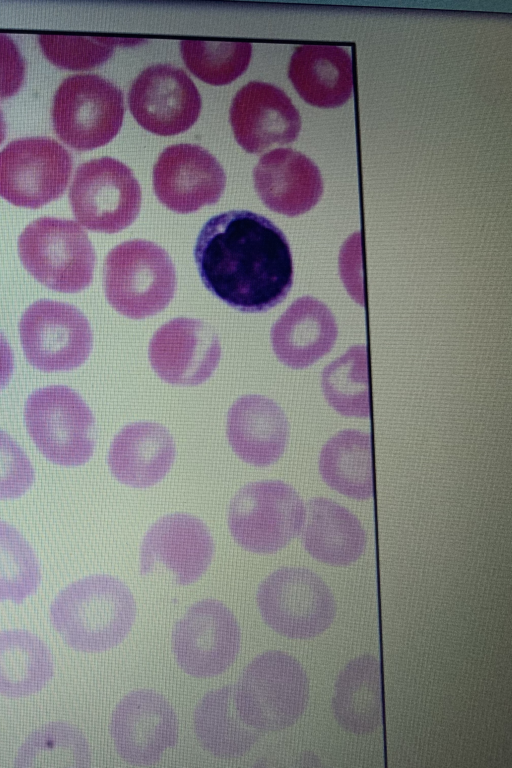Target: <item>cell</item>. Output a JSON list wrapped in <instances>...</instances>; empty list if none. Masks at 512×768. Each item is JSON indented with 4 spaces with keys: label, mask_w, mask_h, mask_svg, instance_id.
Instances as JSON below:
<instances>
[{
    "label": "cell",
    "mask_w": 512,
    "mask_h": 768,
    "mask_svg": "<svg viewBox=\"0 0 512 768\" xmlns=\"http://www.w3.org/2000/svg\"><path fill=\"white\" fill-rule=\"evenodd\" d=\"M194 259L205 287L241 312L270 310L293 284L286 236L272 221L248 210L210 218L197 237Z\"/></svg>",
    "instance_id": "1"
},
{
    "label": "cell",
    "mask_w": 512,
    "mask_h": 768,
    "mask_svg": "<svg viewBox=\"0 0 512 768\" xmlns=\"http://www.w3.org/2000/svg\"><path fill=\"white\" fill-rule=\"evenodd\" d=\"M136 606L129 588L109 575H92L62 590L51 620L72 648L99 652L119 644L130 631Z\"/></svg>",
    "instance_id": "2"
},
{
    "label": "cell",
    "mask_w": 512,
    "mask_h": 768,
    "mask_svg": "<svg viewBox=\"0 0 512 768\" xmlns=\"http://www.w3.org/2000/svg\"><path fill=\"white\" fill-rule=\"evenodd\" d=\"M241 717L258 731L274 732L292 726L304 713L309 679L292 655L278 650L254 658L234 687Z\"/></svg>",
    "instance_id": "3"
},
{
    "label": "cell",
    "mask_w": 512,
    "mask_h": 768,
    "mask_svg": "<svg viewBox=\"0 0 512 768\" xmlns=\"http://www.w3.org/2000/svg\"><path fill=\"white\" fill-rule=\"evenodd\" d=\"M176 284V270L169 254L151 241L122 242L105 258L106 298L128 318L143 319L164 310L175 294Z\"/></svg>",
    "instance_id": "4"
},
{
    "label": "cell",
    "mask_w": 512,
    "mask_h": 768,
    "mask_svg": "<svg viewBox=\"0 0 512 768\" xmlns=\"http://www.w3.org/2000/svg\"><path fill=\"white\" fill-rule=\"evenodd\" d=\"M18 255L25 269L52 290L77 293L92 282L95 251L86 232L73 220L37 218L20 234Z\"/></svg>",
    "instance_id": "5"
},
{
    "label": "cell",
    "mask_w": 512,
    "mask_h": 768,
    "mask_svg": "<svg viewBox=\"0 0 512 768\" xmlns=\"http://www.w3.org/2000/svg\"><path fill=\"white\" fill-rule=\"evenodd\" d=\"M27 431L40 452L62 466L86 463L95 447V421L82 397L64 385L32 392L26 400Z\"/></svg>",
    "instance_id": "6"
},
{
    "label": "cell",
    "mask_w": 512,
    "mask_h": 768,
    "mask_svg": "<svg viewBox=\"0 0 512 768\" xmlns=\"http://www.w3.org/2000/svg\"><path fill=\"white\" fill-rule=\"evenodd\" d=\"M304 518V503L292 486L281 480H263L245 485L233 497L228 526L241 547L269 554L300 533Z\"/></svg>",
    "instance_id": "7"
},
{
    "label": "cell",
    "mask_w": 512,
    "mask_h": 768,
    "mask_svg": "<svg viewBox=\"0 0 512 768\" xmlns=\"http://www.w3.org/2000/svg\"><path fill=\"white\" fill-rule=\"evenodd\" d=\"M121 90L96 74L64 79L52 103L57 136L69 147L84 151L103 146L119 132L124 118Z\"/></svg>",
    "instance_id": "8"
},
{
    "label": "cell",
    "mask_w": 512,
    "mask_h": 768,
    "mask_svg": "<svg viewBox=\"0 0 512 768\" xmlns=\"http://www.w3.org/2000/svg\"><path fill=\"white\" fill-rule=\"evenodd\" d=\"M257 603L264 621L293 639L323 634L336 616V602L327 583L302 567H282L260 584Z\"/></svg>",
    "instance_id": "9"
},
{
    "label": "cell",
    "mask_w": 512,
    "mask_h": 768,
    "mask_svg": "<svg viewBox=\"0 0 512 768\" xmlns=\"http://www.w3.org/2000/svg\"><path fill=\"white\" fill-rule=\"evenodd\" d=\"M68 197L82 226L116 233L138 216L142 192L129 167L114 158L101 157L78 166Z\"/></svg>",
    "instance_id": "10"
},
{
    "label": "cell",
    "mask_w": 512,
    "mask_h": 768,
    "mask_svg": "<svg viewBox=\"0 0 512 768\" xmlns=\"http://www.w3.org/2000/svg\"><path fill=\"white\" fill-rule=\"evenodd\" d=\"M73 167L67 149L48 137H23L0 151V196L11 204L39 208L65 192Z\"/></svg>",
    "instance_id": "11"
},
{
    "label": "cell",
    "mask_w": 512,
    "mask_h": 768,
    "mask_svg": "<svg viewBox=\"0 0 512 768\" xmlns=\"http://www.w3.org/2000/svg\"><path fill=\"white\" fill-rule=\"evenodd\" d=\"M19 334L27 361L45 372L79 367L93 346L85 315L71 304L48 299H40L24 311Z\"/></svg>",
    "instance_id": "12"
},
{
    "label": "cell",
    "mask_w": 512,
    "mask_h": 768,
    "mask_svg": "<svg viewBox=\"0 0 512 768\" xmlns=\"http://www.w3.org/2000/svg\"><path fill=\"white\" fill-rule=\"evenodd\" d=\"M173 651L178 664L195 677L225 671L240 648V629L232 612L212 599L193 604L173 631Z\"/></svg>",
    "instance_id": "13"
},
{
    "label": "cell",
    "mask_w": 512,
    "mask_h": 768,
    "mask_svg": "<svg viewBox=\"0 0 512 768\" xmlns=\"http://www.w3.org/2000/svg\"><path fill=\"white\" fill-rule=\"evenodd\" d=\"M128 104L144 129L171 136L188 130L197 121L202 102L195 84L182 69L155 64L134 80Z\"/></svg>",
    "instance_id": "14"
},
{
    "label": "cell",
    "mask_w": 512,
    "mask_h": 768,
    "mask_svg": "<svg viewBox=\"0 0 512 768\" xmlns=\"http://www.w3.org/2000/svg\"><path fill=\"white\" fill-rule=\"evenodd\" d=\"M225 184L222 166L199 145L167 147L153 169V188L158 200L177 213H191L216 203Z\"/></svg>",
    "instance_id": "15"
},
{
    "label": "cell",
    "mask_w": 512,
    "mask_h": 768,
    "mask_svg": "<svg viewBox=\"0 0 512 768\" xmlns=\"http://www.w3.org/2000/svg\"><path fill=\"white\" fill-rule=\"evenodd\" d=\"M111 735L118 754L133 765H150L172 747L178 736L177 718L171 705L157 692L136 690L116 706Z\"/></svg>",
    "instance_id": "16"
},
{
    "label": "cell",
    "mask_w": 512,
    "mask_h": 768,
    "mask_svg": "<svg viewBox=\"0 0 512 768\" xmlns=\"http://www.w3.org/2000/svg\"><path fill=\"white\" fill-rule=\"evenodd\" d=\"M148 355L153 370L165 382L195 386L215 371L221 346L210 325L180 317L168 321L154 333Z\"/></svg>",
    "instance_id": "17"
},
{
    "label": "cell",
    "mask_w": 512,
    "mask_h": 768,
    "mask_svg": "<svg viewBox=\"0 0 512 768\" xmlns=\"http://www.w3.org/2000/svg\"><path fill=\"white\" fill-rule=\"evenodd\" d=\"M214 552L207 526L195 516L173 513L157 520L147 531L141 546L140 570L150 573L162 566L177 584L198 580L210 565Z\"/></svg>",
    "instance_id": "18"
},
{
    "label": "cell",
    "mask_w": 512,
    "mask_h": 768,
    "mask_svg": "<svg viewBox=\"0 0 512 768\" xmlns=\"http://www.w3.org/2000/svg\"><path fill=\"white\" fill-rule=\"evenodd\" d=\"M229 112L235 139L249 153L291 143L301 130V117L291 99L266 82L251 81L243 86L235 94Z\"/></svg>",
    "instance_id": "19"
},
{
    "label": "cell",
    "mask_w": 512,
    "mask_h": 768,
    "mask_svg": "<svg viewBox=\"0 0 512 768\" xmlns=\"http://www.w3.org/2000/svg\"><path fill=\"white\" fill-rule=\"evenodd\" d=\"M255 190L272 211L294 217L312 209L323 193L315 163L292 148L265 153L253 171Z\"/></svg>",
    "instance_id": "20"
},
{
    "label": "cell",
    "mask_w": 512,
    "mask_h": 768,
    "mask_svg": "<svg viewBox=\"0 0 512 768\" xmlns=\"http://www.w3.org/2000/svg\"><path fill=\"white\" fill-rule=\"evenodd\" d=\"M226 430L237 456L256 467L275 463L283 455L289 437L285 413L262 395L238 398L228 411Z\"/></svg>",
    "instance_id": "21"
},
{
    "label": "cell",
    "mask_w": 512,
    "mask_h": 768,
    "mask_svg": "<svg viewBox=\"0 0 512 768\" xmlns=\"http://www.w3.org/2000/svg\"><path fill=\"white\" fill-rule=\"evenodd\" d=\"M176 449L170 432L154 422L124 426L108 452V466L123 484L146 488L161 481L170 470Z\"/></svg>",
    "instance_id": "22"
},
{
    "label": "cell",
    "mask_w": 512,
    "mask_h": 768,
    "mask_svg": "<svg viewBox=\"0 0 512 768\" xmlns=\"http://www.w3.org/2000/svg\"><path fill=\"white\" fill-rule=\"evenodd\" d=\"M336 338L337 325L331 311L310 296L295 300L271 329L275 355L294 369L306 368L329 353Z\"/></svg>",
    "instance_id": "23"
},
{
    "label": "cell",
    "mask_w": 512,
    "mask_h": 768,
    "mask_svg": "<svg viewBox=\"0 0 512 768\" xmlns=\"http://www.w3.org/2000/svg\"><path fill=\"white\" fill-rule=\"evenodd\" d=\"M288 77L299 96L319 108L344 105L353 93L350 54L335 45H301L290 59Z\"/></svg>",
    "instance_id": "24"
},
{
    "label": "cell",
    "mask_w": 512,
    "mask_h": 768,
    "mask_svg": "<svg viewBox=\"0 0 512 768\" xmlns=\"http://www.w3.org/2000/svg\"><path fill=\"white\" fill-rule=\"evenodd\" d=\"M301 539L313 558L331 566L356 562L367 543L360 520L341 504L325 497L307 502Z\"/></svg>",
    "instance_id": "25"
},
{
    "label": "cell",
    "mask_w": 512,
    "mask_h": 768,
    "mask_svg": "<svg viewBox=\"0 0 512 768\" xmlns=\"http://www.w3.org/2000/svg\"><path fill=\"white\" fill-rule=\"evenodd\" d=\"M332 711L337 723L353 734H370L381 726V666L376 656L364 654L344 666L335 682Z\"/></svg>",
    "instance_id": "26"
},
{
    "label": "cell",
    "mask_w": 512,
    "mask_h": 768,
    "mask_svg": "<svg viewBox=\"0 0 512 768\" xmlns=\"http://www.w3.org/2000/svg\"><path fill=\"white\" fill-rule=\"evenodd\" d=\"M319 471L333 490L356 500L373 496L370 435L358 429L334 434L322 447Z\"/></svg>",
    "instance_id": "27"
},
{
    "label": "cell",
    "mask_w": 512,
    "mask_h": 768,
    "mask_svg": "<svg viewBox=\"0 0 512 768\" xmlns=\"http://www.w3.org/2000/svg\"><path fill=\"white\" fill-rule=\"evenodd\" d=\"M194 728L201 745L221 758L246 753L259 737V731L241 717L232 686L215 689L202 698L195 710Z\"/></svg>",
    "instance_id": "28"
},
{
    "label": "cell",
    "mask_w": 512,
    "mask_h": 768,
    "mask_svg": "<svg viewBox=\"0 0 512 768\" xmlns=\"http://www.w3.org/2000/svg\"><path fill=\"white\" fill-rule=\"evenodd\" d=\"M53 675L47 646L24 630L0 632V693L23 697L42 689Z\"/></svg>",
    "instance_id": "29"
},
{
    "label": "cell",
    "mask_w": 512,
    "mask_h": 768,
    "mask_svg": "<svg viewBox=\"0 0 512 768\" xmlns=\"http://www.w3.org/2000/svg\"><path fill=\"white\" fill-rule=\"evenodd\" d=\"M91 755L83 734L64 722H53L33 732L15 760L18 768H87Z\"/></svg>",
    "instance_id": "30"
},
{
    "label": "cell",
    "mask_w": 512,
    "mask_h": 768,
    "mask_svg": "<svg viewBox=\"0 0 512 768\" xmlns=\"http://www.w3.org/2000/svg\"><path fill=\"white\" fill-rule=\"evenodd\" d=\"M322 389L329 405L341 415L369 418L370 398L364 348L350 349L328 365L322 374Z\"/></svg>",
    "instance_id": "31"
},
{
    "label": "cell",
    "mask_w": 512,
    "mask_h": 768,
    "mask_svg": "<svg viewBox=\"0 0 512 768\" xmlns=\"http://www.w3.org/2000/svg\"><path fill=\"white\" fill-rule=\"evenodd\" d=\"M180 51L187 68L211 85H226L242 75L251 60L247 42L182 40Z\"/></svg>",
    "instance_id": "32"
},
{
    "label": "cell",
    "mask_w": 512,
    "mask_h": 768,
    "mask_svg": "<svg viewBox=\"0 0 512 768\" xmlns=\"http://www.w3.org/2000/svg\"><path fill=\"white\" fill-rule=\"evenodd\" d=\"M39 583L40 568L31 546L16 528L0 520V600L20 603Z\"/></svg>",
    "instance_id": "33"
},
{
    "label": "cell",
    "mask_w": 512,
    "mask_h": 768,
    "mask_svg": "<svg viewBox=\"0 0 512 768\" xmlns=\"http://www.w3.org/2000/svg\"><path fill=\"white\" fill-rule=\"evenodd\" d=\"M38 41L46 58L69 70H87L110 58L116 45H136L140 41L106 37L41 34Z\"/></svg>",
    "instance_id": "34"
},
{
    "label": "cell",
    "mask_w": 512,
    "mask_h": 768,
    "mask_svg": "<svg viewBox=\"0 0 512 768\" xmlns=\"http://www.w3.org/2000/svg\"><path fill=\"white\" fill-rule=\"evenodd\" d=\"M33 481L34 470L24 450L0 430V500L20 497Z\"/></svg>",
    "instance_id": "35"
},
{
    "label": "cell",
    "mask_w": 512,
    "mask_h": 768,
    "mask_svg": "<svg viewBox=\"0 0 512 768\" xmlns=\"http://www.w3.org/2000/svg\"><path fill=\"white\" fill-rule=\"evenodd\" d=\"M25 77V61L13 39L0 33V100L12 97Z\"/></svg>",
    "instance_id": "36"
},
{
    "label": "cell",
    "mask_w": 512,
    "mask_h": 768,
    "mask_svg": "<svg viewBox=\"0 0 512 768\" xmlns=\"http://www.w3.org/2000/svg\"><path fill=\"white\" fill-rule=\"evenodd\" d=\"M14 370V354L5 335L0 331V390L7 386Z\"/></svg>",
    "instance_id": "37"
},
{
    "label": "cell",
    "mask_w": 512,
    "mask_h": 768,
    "mask_svg": "<svg viewBox=\"0 0 512 768\" xmlns=\"http://www.w3.org/2000/svg\"><path fill=\"white\" fill-rule=\"evenodd\" d=\"M6 136V123L5 119L2 113V110L0 108V144L3 142Z\"/></svg>",
    "instance_id": "38"
}]
</instances>
